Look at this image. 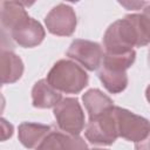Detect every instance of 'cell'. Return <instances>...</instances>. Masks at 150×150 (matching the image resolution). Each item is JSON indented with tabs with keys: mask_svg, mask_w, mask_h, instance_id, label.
I'll return each instance as SVG.
<instances>
[{
	"mask_svg": "<svg viewBox=\"0 0 150 150\" xmlns=\"http://www.w3.org/2000/svg\"><path fill=\"white\" fill-rule=\"evenodd\" d=\"M150 43V20L141 14H128L112 22L103 35L105 53H125L134 47H144Z\"/></svg>",
	"mask_w": 150,
	"mask_h": 150,
	"instance_id": "6da1fadb",
	"label": "cell"
},
{
	"mask_svg": "<svg viewBox=\"0 0 150 150\" xmlns=\"http://www.w3.org/2000/svg\"><path fill=\"white\" fill-rule=\"evenodd\" d=\"M54 116L59 129L70 135H80L84 129L86 118L79 100L75 97L62 98L54 107Z\"/></svg>",
	"mask_w": 150,
	"mask_h": 150,
	"instance_id": "277c9868",
	"label": "cell"
},
{
	"mask_svg": "<svg viewBox=\"0 0 150 150\" xmlns=\"http://www.w3.org/2000/svg\"><path fill=\"white\" fill-rule=\"evenodd\" d=\"M23 74V62L12 50H1V83L11 84L21 79Z\"/></svg>",
	"mask_w": 150,
	"mask_h": 150,
	"instance_id": "4fadbf2b",
	"label": "cell"
},
{
	"mask_svg": "<svg viewBox=\"0 0 150 150\" xmlns=\"http://www.w3.org/2000/svg\"><path fill=\"white\" fill-rule=\"evenodd\" d=\"M47 81L66 94H79L89 82L86 70L71 60H59L47 74Z\"/></svg>",
	"mask_w": 150,
	"mask_h": 150,
	"instance_id": "7a4b0ae2",
	"label": "cell"
},
{
	"mask_svg": "<svg viewBox=\"0 0 150 150\" xmlns=\"http://www.w3.org/2000/svg\"><path fill=\"white\" fill-rule=\"evenodd\" d=\"M148 64H149V68H150V48H149V52H148Z\"/></svg>",
	"mask_w": 150,
	"mask_h": 150,
	"instance_id": "7402d4cb",
	"label": "cell"
},
{
	"mask_svg": "<svg viewBox=\"0 0 150 150\" xmlns=\"http://www.w3.org/2000/svg\"><path fill=\"white\" fill-rule=\"evenodd\" d=\"M1 129H2V131H1L2 141H6L8 137H11L13 135V125L9 124L5 118H1Z\"/></svg>",
	"mask_w": 150,
	"mask_h": 150,
	"instance_id": "ac0fdd59",
	"label": "cell"
},
{
	"mask_svg": "<svg viewBox=\"0 0 150 150\" xmlns=\"http://www.w3.org/2000/svg\"><path fill=\"white\" fill-rule=\"evenodd\" d=\"M114 114L120 137L134 143H139L150 136V122L146 118L121 107H114Z\"/></svg>",
	"mask_w": 150,
	"mask_h": 150,
	"instance_id": "3957f363",
	"label": "cell"
},
{
	"mask_svg": "<svg viewBox=\"0 0 150 150\" xmlns=\"http://www.w3.org/2000/svg\"><path fill=\"white\" fill-rule=\"evenodd\" d=\"M28 18L23 6L14 0H4L1 4V30L2 34H11V32L25 19Z\"/></svg>",
	"mask_w": 150,
	"mask_h": 150,
	"instance_id": "7c38bea8",
	"label": "cell"
},
{
	"mask_svg": "<svg viewBox=\"0 0 150 150\" xmlns=\"http://www.w3.org/2000/svg\"><path fill=\"white\" fill-rule=\"evenodd\" d=\"M67 56L81 63L86 69L93 71L98 69L102 64L104 50L97 42L76 39L70 43L67 50Z\"/></svg>",
	"mask_w": 150,
	"mask_h": 150,
	"instance_id": "8992f818",
	"label": "cell"
},
{
	"mask_svg": "<svg viewBox=\"0 0 150 150\" xmlns=\"http://www.w3.org/2000/svg\"><path fill=\"white\" fill-rule=\"evenodd\" d=\"M145 97H146V101L150 103V84L145 89Z\"/></svg>",
	"mask_w": 150,
	"mask_h": 150,
	"instance_id": "ffe728a7",
	"label": "cell"
},
{
	"mask_svg": "<svg viewBox=\"0 0 150 150\" xmlns=\"http://www.w3.org/2000/svg\"><path fill=\"white\" fill-rule=\"evenodd\" d=\"M66 1H69V2H79L80 0H66Z\"/></svg>",
	"mask_w": 150,
	"mask_h": 150,
	"instance_id": "603a6c76",
	"label": "cell"
},
{
	"mask_svg": "<svg viewBox=\"0 0 150 150\" xmlns=\"http://www.w3.org/2000/svg\"><path fill=\"white\" fill-rule=\"evenodd\" d=\"M52 129L53 128L50 125L34 123V122H23L19 125V129H18L19 141L25 148L39 149V145L42 143V141Z\"/></svg>",
	"mask_w": 150,
	"mask_h": 150,
	"instance_id": "8fae6325",
	"label": "cell"
},
{
	"mask_svg": "<svg viewBox=\"0 0 150 150\" xmlns=\"http://www.w3.org/2000/svg\"><path fill=\"white\" fill-rule=\"evenodd\" d=\"M88 145L79 135H70L68 132L52 129L45 137L39 149H86Z\"/></svg>",
	"mask_w": 150,
	"mask_h": 150,
	"instance_id": "30bf717a",
	"label": "cell"
},
{
	"mask_svg": "<svg viewBox=\"0 0 150 150\" xmlns=\"http://www.w3.org/2000/svg\"><path fill=\"white\" fill-rule=\"evenodd\" d=\"M45 23L49 33L59 36H70L76 29L77 19L70 6L60 4L46 15Z\"/></svg>",
	"mask_w": 150,
	"mask_h": 150,
	"instance_id": "52a82bcc",
	"label": "cell"
},
{
	"mask_svg": "<svg viewBox=\"0 0 150 150\" xmlns=\"http://www.w3.org/2000/svg\"><path fill=\"white\" fill-rule=\"evenodd\" d=\"M84 135L93 145L112 144L120 137L114 108L100 116L89 118Z\"/></svg>",
	"mask_w": 150,
	"mask_h": 150,
	"instance_id": "5b68a950",
	"label": "cell"
},
{
	"mask_svg": "<svg viewBox=\"0 0 150 150\" xmlns=\"http://www.w3.org/2000/svg\"><path fill=\"white\" fill-rule=\"evenodd\" d=\"M117 2L125 9L137 11V9H142L145 6L146 0H117Z\"/></svg>",
	"mask_w": 150,
	"mask_h": 150,
	"instance_id": "e0dca14e",
	"label": "cell"
},
{
	"mask_svg": "<svg viewBox=\"0 0 150 150\" xmlns=\"http://www.w3.org/2000/svg\"><path fill=\"white\" fill-rule=\"evenodd\" d=\"M143 13L149 18V20H150V5L149 6H146L144 9H143Z\"/></svg>",
	"mask_w": 150,
	"mask_h": 150,
	"instance_id": "44dd1931",
	"label": "cell"
},
{
	"mask_svg": "<svg viewBox=\"0 0 150 150\" xmlns=\"http://www.w3.org/2000/svg\"><path fill=\"white\" fill-rule=\"evenodd\" d=\"M46 32L41 23L28 16L11 32L9 38L20 47L33 48L43 41Z\"/></svg>",
	"mask_w": 150,
	"mask_h": 150,
	"instance_id": "ba28073f",
	"label": "cell"
},
{
	"mask_svg": "<svg viewBox=\"0 0 150 150\" xmlns=\"http://www.w3.org/2000/svg\"><path fill=\"white\" fill-rule=\"evenodd\" d=\"M97 76L104 88L111 94H120L128 86V76L125 70H118L101 64Z\"/></svg>",
	"mask_w": 150,
	"mask_h": 150,
	"instance_id": "9a60e30c",
	"label": "cell"
},
{
	"mask_svg": "<svg viewBox=\"0 0 150 150\" xmlns=\"http://www.w3.org/2000/svg\"><path fill=\"white\" fill-rule=\"evenodd\" d=\"M136 59V52L129 50L125 53H105L103 56L102 64L109 68L118 69V70H125L129 69Z\"/></svg>",
	"mask_w": 150,
	"mask_h": 150,
	"instance_id": "2e32d148",
	"label": "cell"
},
{
	"mask_svg": "<svg viewBox=\"0 0 150 150\" xmlns=\"http://www.w3.org/2000/svg\"><path fill=\"white\" fill-rule=\"evenodd\" d=\"M62 100L61 91L54 88L47 79L38 81L32 89V103L33 107L39 109L54 108Z\"/></svg>",
	"mask_w": 150,
	"mask_h": 150,
	"instance_id": "9c48e42d",
	"label": "cell"
},
{
	"mask_svg": "<svg viewBox=\"0 0 150 150\" xmlns=\"http://www.w3.org/2000/svg\"><path fill=\"white\" fill-rule=\"evenodd\" d=\"M16 2H19L20 5H22L23 7H30L36 0H14Z\"/></svg>",
	"mask_w": 150,
	"mask_h": 150,
	"instance_id": "d6986e66",
	"label": "cell"
},
{
	"mask_svg": "<svg viewBox=\"0 0 150 150\" xmlns=\"http://www.w3.org/2000/svg\"><path fill=\"white\" fill-rule=\"evenodd\" d=\"M82 101L89 114V118L100 116L115 107L112 100L100 89L87 90L82 96Z\"/></svg>",
	"mask_w": 150,
	"mask_h": 150,
	"instance_id": "5bb4252c",
	"label": "cell"
}]
</instances>
